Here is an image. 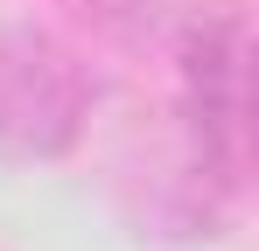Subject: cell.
Segmentation results:
<instances>
[{
  "label": "cell",
  "instance_id": "6da1fadb",
  "mask_svg": "<svg viewBox=\"0 0 259 251\" xmlns=\"http://www.w3.org/2000/svg\"><path fill=\"white\" fill-rule=\"evenodd\" d=\"M91 112V77L42 28H0V147L56 161Z\"/></svg>",
  "mask_w": 259,
  "mask_h": 251
}]
</instances>
